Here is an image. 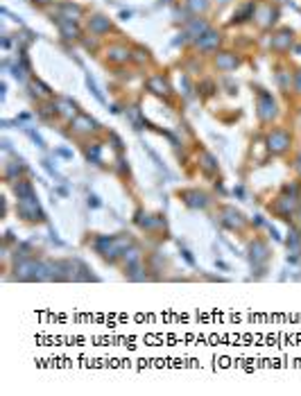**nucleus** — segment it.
Returning <instances> with one entry per match:
<instances>
[{"label":"nucleus","mask_w":301,"mask_h":396,"mask_svg":"<svg viewBox=\"0 0 301 396\" xmlns=\"http://www.w3.org/2000/svg\"><path fill=\"white\" fill-rule=\"evenodd\" d=\"M274 116V100L267 93H261V118L263 120H270Z\"/></svg>","instance_id":"f03ea898"},{"label":"nucleus","mask_w":301,"mask_h":396,"mask_svg":"<svg viewBox=\"0 0 301 396\" xmlns=\"http://www.w3.org/2000/svg\"><path fill=\"white\" fill-rule=\"evenodd\" d=\"M215 41H220V36L213 34V32H206V34H204V39H199V41H197V45H202V48H211V45L215 43Z\"/></svg>","instance_id":"20e7f679"},{"label":"nucleus","mask_w":301,"mask_h":396,"mask_svg":"<svg viewBox=\"0 0 301 396\" xmlns=\"http://www.w3.org/2000/svg\"><path fill=\"white\" fill-rule=\"evenodd\" d=\"M297 91H301V73L297 75Z\"/></svg>","instance_id":"9b49d317"},{"label":"nucleus","mask_w":301,"mask_h":396,"mask_svg":"<svg viewBox=\"0 0 301 396\" xmlns=\"http://www.w3.org/2000/svg\"><path fill=\"white\" fill-rule=\"evenodd\" d=\"M75 125H77V129H82V132H86V129H95V123L93 120H89V118H77V120H75Z\"/></svg>","instance_id":"423d86ee"},{"label":"nucleus","mask_w":301,"mask_h":396,"mask_svg":"<svg viewBox=\"0 0 301 396\" xmlns=\"http://www.w3.org/2000/svg\"><path fill=\"white\" fill-rule=\"evenodd\" d=\"M127 57H129V54L125 52V50H120V48L114 50V59H116V61H123V59H127Z\"/></svg>","instance_id":"9d476101"},{"label":"nucleus","mask_w":301,"mask_h":396,"mask_svg":"<svg viewBox=\"0 0 301 396\" xmlns=\"http://www.w3.org/2000/svg\"><path fill=\"white\" fill-rule=\"evenodd\" d=\"M297 168H299V172H301V157H299V161H297Z\"/></svg>","instance_id":"f8f14e48"},{"label":"nucleus","mask_w":301,"mask_h":396,"mask_svg":"<svg viewBox=\"0 0 301 396\" xmlns=\"http://www.w3.org/2000/svg\"><path fill=\"white\" fill-rule=\"evenodd\" d=\"M288 41H292V34L286 29V32H281V34H279L277 39H274V43H272V45H274V48H286Z\"/></svg>","instance_id":"39448f33"},{"label":"nucleus","mask_w":301,"mask_h":396,"mask_svg":"<svg viewBox=\"0 0 301 396\" xmlns=\"http://www.w3.org/2000/svg\"><path fill=\"white\" fill-rule=\"evenodd\" d=\"M190 7H193L195 11H197V9H206V0H190Z\"/></svg>","instance_id":"1a4fd4ad"},{"label":"nucleus","mask_w":301,"mask_h":396,"mask_svg":"<svg viewBox=\"0 0 301 396\" xmlns=\"http://www.w3.org/2000/svg\"><path fill=\"white\" fill-rule=\"evenodd\" d=\"M91 27H93V29H109V20H104L102 16H95L93 23H91Z\"/></svg>","instance_id":"6e6552de"},{"label":"nucleus","mask_w":301,"mask_h":396,"mask_svg":"<svg viewBox=\"0 0 301 396\" xmlns=\"http://www.w3.org/2000/svg\"><path fill=\"white\" fill-rule=\"evenodd\" d=\"M150 88H152L154 93H158V95H165V93H168V84L163 82L161 77H154V79H150Z\"/></svg>","instance_id":"7ed1b4c3"},{"label":"nucleus","mask_w":301,"mask_h":396,"mask_svg":"<svg viewBox=\"0 0 301 396\" xmlns=\"http://www.w3.org/2000/svg\"><path fill=\"white\" fill-rule=\"evenodd\" d=\"M236 64H238L236 57H220L217 59V66H220V68H233Z\"/></svg>","instance_id":"0eeeda50"},{"label":"nucleus","mask_w":301,"mask_h":396,"mask_svg":"<svg viewBox=\"0 0 301 396\" xmlns=\"http://www.w3.org/2000/svg\"><path fill=\"white\" fill-rule=\"evenodd\" d=\"M267 143H270V150L272 152L281 154V152H286V147L290 145V136H288L286 132H274L270 138H267Z\"/></svg>","instance_id":"f257e3e1"}]
</instances>
